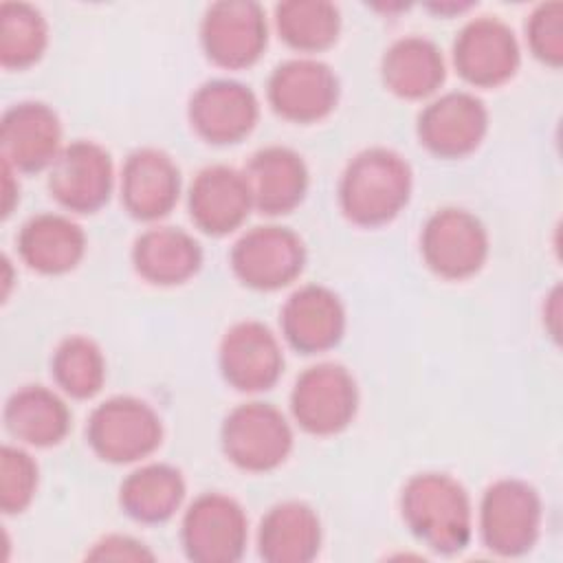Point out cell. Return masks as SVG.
<instances>
[{
	"label": "cell",
	"mask_w": 563,
	"mask_h": 563,
	"mask_svg": "<svg viewBox=\"0 0 563 563\" xmlns=\"http://www.w3.org/2000/svg\"><path fill=\"white\" fill-rule=\"evenodd\" d=\"M402 517L431 550L453 554L471 539V506L464 488L446 475L427 473L409 482Z\"/></svg>",
	"instance_id": "1"
},
{
	"label": "cell",
	"mask_w": 563,
	"mask_h": 563,
	"mask_svg": "<svg viewBox=\"0 0 563 563\" xmlns=\"http://www.w3.org/2000/svg\"><path fill=\"white\" fill-rule=\"evenodd\" d=\"M409 183V167L398 154L387 150L363 152L343 176V209L363 224L385 222L407 202Z\"/></svg>",
	"instance_id": "2"
},
{
	"label": "cell",
	"mask_w": 563,
	"mask_h": 563,
	"mask_svg": "<svg viewBox=\"0 0 563 563\" xmlns=\"http://www.w3.org/2000/svg\"><path fill=\"white\" fill-rule=\"evenodd\" d=\"M246 543V517L242 508L222 495H205L185 515L183 548L200 563H229L242 556Z\"/></svg>",
	"instance_id": "3"
},
{
	"label": "cell",
	"mask_w": 563,
	"mask_h": 563,
	"mask_svg": "<svg viewBox=\"0 0 563 563\" xmlns=\"http://www.w3.org/2000/svg\"><path fill=\"white\" fill-rule=\"evenodd\" d=\"M88 438L101 457L130 462L143 457L161 442V422L145 402L112 398L95 409Z\"/></svg>",
	"instance_id": "4"
},
{
	"label": "cell",
	"mask_w": 563,
	"mask_h": 563,
	"mask_svg": "<svg viewBox=\"0 0 563 563\" xmlns=\"http://www.w3.org/2000/svg\"><path fill=\"white\" fill-rule=\"evenodd\" d=\"M539 532V501L519 482H499L482 501V537L486 548L512 556L532 548Z\"/></svg>",
	"instance_id": "5"
},
{
	"label": "cell",
	"mask_w": 563,
	"mask_h": 563,
	"mask_svg": "<svg viewBox=\"0 0 563 563\" xmlns=\"http://www.w3.org/2000/svg\"><path fill=\"white\" fill-rule=\"evenodd\" d=\"M224 449L235 464L251 471H266L286 457L290 429L277 409L251 402L238 407L227 418Z\"/></svg>",
	"instance_id": "6"
},
{
	"label": "cell",
	"mask_w": 563,
	"mask_h": 563,
	"mask_svg": "<svg viewBox=\"0 0 563 563\" xmlns=\"http://www.w3.org/2000/svg\"><path fill=\"white\" fill-rule=\"evenodd\" d=\"M356 407L352 376L339 365L310 367L295 385L292 409L297 420L314 433H332L347 424Z\"/></svg>",
	"instance_id": "7"
},
{
	"label": "cell",
	"mask_w": 563,
	"mask_h": 563,
	"mask_svg": "<svg viewBox=\"0 0 563 563\" xmlns=\"http://www.w3.org/2000/svg\"><path fill=\"white\" fill-rule=\"evenodd\" d=\"M110 156L95 143L77 141L62 150L51 163L48 187L68 209L92 211L110 194Z\"/></svg>",
	"instance_id": "8"
},
{
	"label": "cell",
	"mask_w": 563,
	"mask_h": 563,
	"mask_svg": "<svg viewBox=\"0 0 563 563\" xmlns=\"http://www.w3.org/2000/svg\"><path fill=\"white\" fill-rule=\"evenodd\" d=\"M303 264L299 238L282 227H257L233 251V268L249 286L277 288L288 284Z\"/></svg>",
	"instance_id": "9"
},
{
	"label": "cell",
	"mask_w": 563,
	"mask_h": 563,
	"mask_svg": "<svg viewBox=\"0 0 563 563\" xmlns=\"http://www.w3.org/2000/svg\"><path fill=\"white\" fill-rule=\"evenodd\" d=\"M0 143L2 161L11 167L42 169L59 154V121L44 103H15L2 117Z\"/></svg>",
	"instance_id": "10"
},
{
	"label": "cell",
	"mask_w": 563,
	"mask_h": 563,
	"mask_svg": "<svg viewBox=\"0 0 563 563\" xmlns=\"http://www.w3.org/2000/svg\"><path fill=\"white\" fill-rule=\"evenodd\" d=\"M422 249L431 268L446 277H462L479 268L486 255V235L466 211L444 209L429 220Z\"/></svg>",
	"instance_id": "11"
},
{
	"label": "cell",
	"mask_w": 563,
	"mask_h": 563,
	"mask_svg": "<svg viewBox=\"0 0 563 563\" xmlns=\"http://www.w3.org/2000/svg\"><path fill=\"white\" fill-rule=\"evenodd\" d=\"M271 101L277 112L297 121L323 117L336 101V79L319 62H288L271 79Z\"/></svg>",
	"instance_id": "12"
},
{
	"label": "cell",
	"mask_w": 563,
	"mask_h": 563,
	"mask_svg": "<svg viewBox=\"0 0 563 563\" xmlns=\"http://www.w3.org/2000/svg\"><path fill=\"white\" fill-rule=\"evenodd\" d=\"M484 130L486 112L482 103L466 92H451L438 99L420 117V139L442 156L471 152Z\"/></svg>",
	"instance_id": "13"
},
{
	"label": "cell",
	"mask_w": 563,
	"mask_h": 563,
	"mask_svg": "<svg viewBox=\"0 0 563 563\" xmlns=\"http://www.w3.org/2000/svg\"><path fill=\"white\" fill-rule=\"evenodd\" d=\"M257 117V101L249 88L235 81H211L191 99V121L202 136L216 143H233L244 136Z\"/></svg>",
	"instance_id": "14"
},
{
	"label": "cell",
	"mask_w": 563,
	"mask_h": 563,
	"mask_svg": "<svg viewBox=\"0 0 563 563\" xmlns=\"http://www.w3.org/2000/svg\"><path fill=\"white\" fill-rule=\"evenodd\" d=\"M222 369L240 389H266L282 369V352L275 336L260 323L235 325L222 343Z\"/></svg>",
	"instance_id": "15"
},
{
	"label": "cell",
	"mask_w": 563,
	"mask_h": 563,
	"mask_svg": "<svg viewBox=\"0 0 563 563\" xmlns=\"http://www.w3.org/2000/svg\"><path fill=\"white\" fill-rule=\"evenodd\" d=\"M253 198L246 178L229 167H209L198 174L189 194L191 218L209 233L235 229L249 213Z\"/></svg>",
	"instance_id": "16"
},
{
	"label": "cell",
	"mask_w": 563,
	"mask_h": 563,
	"mask_svg": "<svg viewBox=\"0 0 563 563\" xmlns=\"http://www.w3.org/2000/svg\"><path fill=\"white\" fill-rule=\"evenodd\" d=\"M266 42V26L253 4H218L205 22L209 55L224 66L251 64Z\"/></svg>",
	"instance_id": "17"
},
{
	"label": "cell",
	"mask_w": 563,
	"mask_h": 563,
	"mask_svg": "<svg viewBox=\"0 0 563 563\" xmlns=\"http://www.w3.org/2000/svg\"><path fill=\"white\" fill-rule=\"evenodd\" d=\"M455 64L473 84L486 86L506 79L517 64L512 33L490 20L468 24L455 42Z\"/></svg>",
	"instance_id": "18"
},
{
	"label": "cell",
	"mask_w": 563,
	"mask_h": 563,
	"mask_svg": "<svg viewBox=\"0 0 563 563\" xmlns=\"http://www.w3.org/2000/svg\"><path fill=\"white\" fill-rule=\"evenodd\" d=\"M121 189L125 207L134 216L158 218L178 198V169L163 152H136L125 163Z\"/></svg>",
	"instance_id": "19"
},
{
	"label": "cell",
	"mask_w": 563,
	"mask_h": 563,
	"mask_svg": "<svg viewBox=\"0 0 563 563\" xmlns=\"http://www.w3.org/2000/svg\"><path fill=\"white\" fill-rule=\"evenodd\" d=\"M286 339L303 352H319L336 343L343 330L339 299L319 286H308L290 297L284 308Z\"/></svg>",
	"instance_id": "20"
},
{
	"label": "cell",
	"mask_w": 563,
	"mask_h": 563,
	"mask_svg": "<svg viewBox=\"0 0 563 563\" xmlns=\"http://www.w3.org/2000/svg\"><path fill=\"white\" fill-rule=\"evenodd\" d=\"M244 178L253 202L268 213L288 211L301 200L306 189V167L301 158L282 147L255 154Z\"/></svg>",
	"instance_id": "21"
},
{
	"label": "cell",
	"mask_w": 563,
	"mask_h": 563,
	"mask_svg": "<svg viewBox=\"0 0 563 563\" xmlns=\"http://www.w3.org/2000/svg\"><path fill=\"white\" fill-rule=\"evenodd\" d=\"M319 519L303 504L275 506L260 526V554L273 563H303L319 552Z\"/></svg>",
	"instance_id": "22"
},
{
	"label": "cell",
	"mask_w": 563,
	"mask_h": 563,
	"mask_svg": "<svg viewBox=\"0 0 563 563\" xmlns=\"http://www.w3.org/2000/svg\"><path fill=\"white\" fill-rule=\"evenodd\" d=\"M22 260L42 273H62L77 264L84 253V233L64 216L42 213L31 218L20 235Z\"/></svg>",
	"instance_id": "23"
},
{
	"label": "cell",
	"mask_w": 563,
	"mask_h": 563,
	"mask_svg": "<svg viewBox=\"0 0 563 563\" xmlns=\"http://www.w3.org/2000/svg\"><path fill=\"white\" fill-rule=\"evenodd\" d=\"M4 422L13 438L46 446L55 444L66 433L68 411L53 391L35 385L15 391L7 400Z\"/></svg>",
	"instance_id": "24"
},
{
	"label": "cell",
	"mask_w": 563,
	"mask_h": 563,
	"mask_svg": "<svg viewBox=\"0 0 563 563\" xmlns=\"http://www.w3.org/2000/svg\"><path fill=\"white\" fill-rule=\"evenodd\" d=\"M139 273L158 284H174L189 277L200 264V246L187 233L163 227L139 238L134 249Z\"/></svg>",
	"instance_id": "25"
},
{
	"label": "cell",
	"mask_w": 563,
	"mask_h": 563,
	"mask_svg": "<svg viewBox=\"0 0 563 563\" xmlns=\"http://www.w3.org/2000/svg\"><path fill=\"white\" fill-rule=\"evenodd\" d=\"M185 486L169 466H145L121 486V504L139 521H165L180 506Z\"/></svg>",
	"instance_id": "26"
},
{
	"label": "cell",
	"mask_w": 563,
	"mask_h": 563,
	"mask_svg": "<svg viewBox=\"0 0 563 563\" xmlns=\"http://www.w3.org/2000/svg\"><path fill=\"white\" fill-rule=\"evenodd\" d=\"M442 77V57L424 40H402L385 57V81L398 95H429L435 90Z\"/></svg>",
	"instance_id": "27"
},
{
	"label": "cell",
	"mask_w": 563,
	"mask_h": 563,
	"mask_svg": "<svg viewBox=\"0 0 563 563\" xmlns=\"http://www.w3.org/2000/svg\"><path fill=\"white\" fill-rule=\"evenodd\" d=\"M0 59L7 68H22L35 62L46 44V24L42 15L18 2H4L0 7Z\"/></svg>",
	"instance_id": "28"
},
{
	"label": "cell",
	"mask_w": 563,
	"mask_h": 563,
	"mask_svg": "<svg viewBox=\"0 0 563 563\" xmlns=\"http://www.w3.org/2000/svg\"><path fill=\"white\" fill-rule=\"evenodd\" d=\"M57 383L73 396H92L103 380V361L99 350L81 336L64 341L53 358Z\"/></svg>",
	"instance_id": "29"
},
{
	"label": "cell",
	"mask_w": 563,
	"mask_h": 563,
	"mask_svg": "<svg viewBox=\"0 0 563 563\" xmlns=\"http://www.w3.org/2000/svg\"><path fill=\"white\" fill-rule=\"evenodd\" d=\"M277 20L284 37L301 48L325 46L336 35V11L328 4H286Z\"/></svg>",
	"instance_id": "30"
},
{
	"label": "cell",
	"mask_w": 563,
	"mask_h": 563,
	"mask_svg": "<svg viewBox=\"0 0 563 563\" xmlns=\"http://www.w3.org/2000/svg\"><path fill=\"white\" fill-rule=\"evenodd\" d=\"M37 466L29 453L2 446L0 453V506L7 515L24 510L35 493Z\"/></svg>",
	"instance_id": "31"
},
{
	"label": "cell",
	"mask_w": 563,
	"mask_h": 563,
	"mask_svg": "<svg viewBox=\"0 0 563 563\" xmlns=\"http://www.w3.org/2000/svg\"><path fill=\"white\" fill-rule=\"evenodd\" d=\"M90 559H152V554L136 541L128 537H108L95 545L88 554Z\"/></svg>",
	"instance_id": "32"
}]
</instances>
